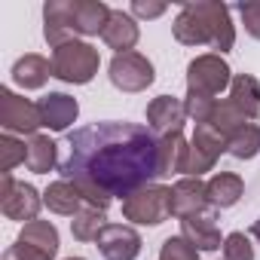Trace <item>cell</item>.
I'll use <instances>...</instances> for the list:
<instances>
[{
    "label": "cell",
    "mask_w": 260,
    "mask_h": 260,
    "mask_svg": "<svg viewBox=\"0 0 260 260\" xmlns=\"http://www.w3.org/2000/svg\"><path fill=\"white\" fill-rule=\"evenodd\" d=\"M64 147L61 178L74 181L86 205L101 211H107L116 196L125 199L159 178L156 138L138 122H92L74 128Z\"/></svg>",
    "instance_id": "6da1fadb"
},
{
    "label": "cell",
    "mask_w": 260,
    "mask_h": 260,
    "mask_svg": "<svg viewBox=\"0 0 260 260\" xmlns=\"http://www.w3.org/2000/svg\"><path fill=\"white\" fill-rule=\"evenodd\" d=\"M172 34L184 46H211L214 55H223L236 46V28L230 19V7L220 0H202V4H184Z\"/></svg>",
    "instance_id": "7a4b0ae2"
},
{
    "label": "cell",
    "mask_w": 260,
    "mask_h": 260,
    "mask_svg": "<svg viewBox=\"0 0 260 260\" xmlns=\"http://www.w3.org/2000/svg\"><path fill=\"white\" fill-rule=\"evenodd\" d=\"M101 68L98 49L89 46L86 40H71L58 49H52V77L71 86H86L95 80Z\"/></svg>",
    "instance_id": "3957f363"
},
{
    "label": "cell",
    "mask_w": 260,
    "mask_h": 260,
    "mask_svg": "<svg viewBox=\"0 0 260 260\" xmlns=\"http://www.w3.org/2000/svg\"><path fill=\"white\" fill-rule=\"evenodd\" d=\"M169 196H172V187L147 184V187H141L132 196L122 199V217L138 223V226H159L166 217H172L169 214Z\"/></svg>",
    "instance_id": "277c9868"
},
{
    "label": "cell",
    "mask_w": 260,
    "mask_h": 260,
    "mask_svg": "<svg viewBox=\"0 0 260 260\" xmlns=\"http://www.w3.org/2000/svg\"><path fill=\"white\" fill-rule=\"evenodd\" d=\"M233 83V71L230 64L208 52V55H196L190 64H187V92H199V95H208V98H217L223 89H230Z\"/></svg>",
    "instance_id": "5b68a950"
},
{
    "label": "cell",
    "mask_w": 260,
    "mask_h": 260,
    "mask_svg": "<svg viewBox=\"0 0 260 260\" xmlns=\"http://www.w3.org/2000/svg\"><path fill=\"white\" fill-rule=\"evenodd\" d=\"M107 77H110V83L119 92L135 95V92H144L156 80V71H153V64H150L147 55H141V52H122V55L110 58Z\"/></svg>",
    "instance_id": "8992f818"
},
{
    "label": "cell",
    "mask_w": 260,
    "mask_h": 260,
    "mask_svg": "<svg viewBox=\"0 0 260 260\" xmlns=\"http://www.w3.org/2000/svg\"><path fill=\"white\" fill-rule=\"evenodd\" d=\"M0 125L7 135H37V128L43 125L40 107L28 101L25 95H16L13 89H0Z\"/></svg>",
    "instance_id": "52a82bcc"
},
{
    "label": "cell",
    "mask_w": 260,
    "mask_h": 260,
    "mask_svg": "<svg viewBox=\"0 0 260 260\" xmlns=\"http://www.w3.org/2000/svg\"><path fill=\"white\" fill-rule=\"evenodd\" d=\"M43 37L52 49L77 40L74 28V0H49L43 7Z\"/></svg>",
    "instance_id": "ba28073f"
},
{
    "label": "cell",
    "mask_w": 260,
    "mask_h": 260,
    "mask_svg": "<svg viewBox=\"0 0 260 260\" xmlns=\"http://www.w3.org/2000/svg\"><path fill=\"white\" fill-rule=\"evenodd\" d=\"M95 245L104 260H135L141 254V236L125 223H107Z\"/></svg>",
    "instance_id": "9c48e42d"
},
{
    "label": "cell",
    "mask_w": 260,
    "mask_h": 260,
    "mask_svg": "<svg viewBox=\"0 0 260 260\" xmlns=\"http://www.w3.org/2000/svg\"><path fill=\"white\" fill-rule=\"evenodd\" d=\"M211 208L208 205V193H205V181L202 178H181L172 184V196H169V214L184 220L190 214H199Z\"/></svg>",
    "instance_id": "30bf717a"
},
{
    "label": "cell",
    "mask_w": 260,
    "mask_h": 260,
    "mask_svg": "<svg viewBox=\"0 0 260 260\" xmlns=\"http://www.w3.org/2000/svg\"><path fill=\"white\" fill-rule=\"evenodd\" d=\"M181 236H184L196 251H217V248H223V239H226V236H220L214 208H205V211H199V214L184 217V220H181Z\"/></svg>",
    "instance_id": "8fae6325"
},
{
    "label": "cell",
    "mask_w": 260,
    "mask_h": 260,
    "mask_svg": "<svg viewBox=\"0 0 260 260\" xmlns=\"http://www.w3.org/2000/svg\"><path fill=\"white\" fill-rule=\"evenodd\" d=\"M40 208H43V196L37 193V187H31L25 181H16L10 193L0 196V211H4L10 220H19V223L37 220Z\"/></svg>",
    "instance_id": "7c38bea8"
},
{
    "label": "cell",
    "mask_w": 260,
    "mask_h": 260,
    "mask_svg": "<svg viewBox=\"0 0 260 260\" xmlns=\"http://www.w3.org/2000/svg\"><path fill=\"white\" fill-rule=\"evenodd\" d=\"M37 107H40L43 128H49V132H68L80 116V104L68 92H49L37 101Z\"/></svg>",
    "instance_id": "4fadbf2b"
},
{
    "label": "cell",
    "mask_w": 260,
    "mask_h": 260,
    "mask_svg": "<svg viewBox=\"0 0 260 260\" xmlns=\"http://www.w3.org/2000/svg\"><path fill=\"white\" fill-rule=\"evenodd\" d=\"M184 119H187L184 101L175 98V95H159V98H153L147 104V125H150V132H156L159 138L172 135V132H181Z\"/></svg>",
    "instance_id": "5bb4252c"
},
{
    "label": "cell",
    "mask_w": 260,
    "mask_h": 260,
    "mask_svg": "<svg viewBox=\"0 0 260 260\" xmlns=\"http://www.w3.org/2000/svg\"><path fill=\"white\" fill-rule=\"evenodd\" d=\"M101 40H104L116 55L135 52V46H138V40H141V31H138L135 16L125 13V10H113L110 19H107V25H104V31H101Z\"/></svg>",
    "instance_id": "9a60e30c"
},
{
    "label": "cell",
    "mask_w": 260,
    "mask_h": 260,
    "mask_svg": "<svg viewBox=\"0 0 260 260\" xmlns=\"http://www.w3.org/2000/svg\"><path fill=\"white\" fill-rule=\"evenodd\" d=\"M43 205L52 211V214H61V217H77L83 208H86V196L80 193V187L74 181H52L46 190H43Z\"/></svg>",
    "instance_id": "2e32d148"
},
{
    "label": "cell",
    "mask_w": 260,
    "mask_h": 260,
    "mask_svg": "<svg viewBox=\"0 0 260 260\" xmlns=\"http://www.w3.org/2000/svg\"><path fill=\"white\" fill-rule=\"evenodd\" d=\"M187 138L181 132H172V135H162L156 138V162H159V178H169V175H184V166H187Z\"/></svg>",
    "instance_id": "e0dca14e"
},
{
    "label": "cell",
    "mask_w": 260,
    "mask_h": 260,
    "mask_svg": "<svg viewBox=\"0 0 260 260\" xmlns=\"http://www.w3.org/2000/svg\"><path fill=\"white\" fill-rule=\"evenodd\" d=\"M205 193H208V205L214 211L220 208H233L242 196H245V181L233 172H217L208 184H205Z\"/></svg>",
    "instance_id": "ac0fdd59"
},
{
    "label": "cell",
    "mask_w": 260,
    "mask_h": 260,
    "mask_svg": "<svg viewBox=\"0 0 260 260\" xmlns=\"http://www.w3.org/2000/svg\"><path fill=\"white\" fill-rule=\"evenodd\" d=\"M49 77H52V61L37 52H28L13 64V83L22 89H43Z\"/></svg>",
    "instance_id": "d6986e66"
},
{
    "label": "cell",
    "mask_w": 260,
    "mask_h": 260,
    "mask_svg": "<svg viewBox=\"0 0 260 260\" xmlns=\"http://www.w3.org/2000/svg\"><path fill=\"white\" fill-rule=\"evenodd\" d=\"M110 7L101 0H74V28L83 37H95L104 31L107 19H110Z\"/></svg>",
    "instance_id": "ffe728a7"
},
{
    "label": "cell",
    "mask_w": 260,
    "mask_h": 260,
    "mask_svg": "<svg viewBox=\"0 0 260 260\" xmlns=\"http://www.w3.org/2000/svg\"><path fill=\"white\" fill-rule=\"evenodd\" d=\"M230 101L242 110L245 119H260V83L251 74H236L230 83Z\"/></svg>",
    "instance_id": "44dd1931"
},
{
    "label": "cell",
    "mask_w": 260,
    "mask_h": 260,
    "mask_svg": "<svg viewBox=\"0 0 260 260\" xmlns=\"http://www.w3.org/2000/svg\"><path fill=\"white\" fill-rule=\"evenodd\" d=\"M16 242H22V245H31L34 251L46 254L49 260L58 254V230H55L49 220H31V223H25Z\"/></svg>",
    "instance_id": "7402d4cb"
},
{
    "label": "cell",
    "mask_w": 260,
    "mask_h": 260,
    "mask_svg": "<svg viewBox=\"0 0 260 260\" xmlns=\"http://www.w3.org/2000/svg\"><path fill=\"white\" fill-rule=\"evenodd\" d=\"M55 162H58V144L49 135H34L28 141V159H25V166L34 175H46V172L55 169Z\"/></svg>",
    "instance_id": "603a6c76"
},
{
    "label": "cell",
    "mask_w": 260,
    "mask_h": 260,
    "mask_svg": "<svg viewBox=\"0 0 260 260\" xmlns=\"http://www.w3.org/2000/svg\"><path fill=\"white\" fill-rule=\"evenodd\" d=\"M226 153L236 159H254L260 153V125L245 122L239 132H233L226 138Z\"/></svg>",
    "instance_id": "cb8c5ba5"
},
{
    "label": "cell",
    "mask_w": 260,
    "mask_h": 260,
    "mask_svg": "<svg viewBox=\"0 0 260 260\" xmlns=\"http://www.w3.org/2000/svg\"><path fill=\"white\" fill-rule=\"evenodd\" d=\"M104 226H107L104 211H101V208H92V205H86V208L71 220V233H74L77 242H98V236H101Z\"/></svg>",
    "instance_id": "d4e9b609"
},
{
    "label": "cell",
    "mask_w": 260,
    "mask_h": 260,
    "mask_svg": "<svg viewBox=\"0 0 260 260\" xmlns=\"http://www.w3.org/2000/svg\"><path fill=\"white\" fill-rule=\"evenodd\" d=\"M190 144H193L196 150H202L205 156H211L214 162L226 153V135H223V132H217L211 122L196 125V132H193V141H190Z\"/></svg>",
    "instance_id": "484cf974"
},
{
    "label": "cell",
    "mask_w": 260,
    "mask_h": 260,
    "mask_svg": "<svg viewBox=\"0 0 260 260\" xmlns=\"http://www.w3.org/2000/svg\"><path fill=\"white\" fill-rule=\"evenodd\" d=\"M245 122H248V119L242 116V110H239L230 98L217 101V107H214V113H211V125L217 128V132H223V135L230 138L233 132H239V128H242Z\"/></svg>",
    "instance_id": "4316f807"
},
{
    "label": "cell",
    "mask_w": 260,
    "mask_h": 260,
    "mask_svg": "<svg viewBox=\"0 0 260 260\" xmlns=\"http://www.w3.org/2000/svg\"><path fill=\"white\" fill-rule=\"evenodd\" d=\"M25 159H28V144L25 141H19L16 135L0 138V175H13V169Z\"/></svg>",
    "instance_id": "83f0119b"
},
{
    "label": "cell",
    "mask_w": 260,
    "mask_h": 260,
    "mask_svg": "<svg viewBox=\"0 0 260 260\" xmlns=\"http://www.w3.org/2000/svg\"><path fill=\"white\" fill-rule=\"evenodd\" d=\"M214 107H217V98H208V95H199V92H187V98H184V110L196 125L211 122Z\"/></svg>",
    "instance_id": "f1b7e54d"
},
{
    "label": "cell",
    "mask_w": 260,
    "mask_h": 260,
    "mask_svg": "<svg viewBox=\"0 0 260 260\" xmlns=\"http://www.w3.org/2000/svg\"><path fill=\"white\" fill-rule=\"evenodd\" d=\"M156 260H199V251L184 239V236H169L159 248Z\"/></svg>",
    "instance_id": "f546056e"
},
{
    "label": "cell",
    "mask_w": 260,
    "mask_h": 260,
    "mask_svg": "<svg viewBox=\"0 0 260 260\" xmlns=\"http://www.w3.org/2000/svg\"><path fill=\"white\" fill-rule=\"evenodd\" d=\"M223 260H254V245L245 233H230L223 239Z\"/></svg>",
    "instance_id": "4dcf8cb0"
},
{
    "label": "cell",
    "mask_w": 260,
    "mask_h": 260,
    "mask_svg": "<svg viewBox=\"0 0 260 260\" xmlns=\"http://www.w3.org/2000/svg\"><path fill=\"white\" fill-rule=\"evenodd\" d=\"M239 16H242L245 31L254 40H260V0H245V4H239Z\"/></svg>",
    "instance_id": "1f68e13d"
},
{
    "label": "cell",
    "mask_w": 260,
    "mask_h": 260,
    "mask_svg": "<svg viewBox=\"0 0 260 260\" xmlns=\"http://www.w3.org/2000/svg\"><path fill=\"white\" fill-rule=\"evenodd\" d=\"M166 10H169L166 4H150V0L144 4V0H135L128 13H132L135 19H159V16H166Z\"/></svg>",
    "instance_id": "d6a6232c"
},
{
    "label": "cell",
    "mask_w": 260,
    "mask_h": 260,
    "mask_svg": "<svg viewBox=\"0 0 260 260\" xmlns=\"http://www.w3.org/2000/svg\"><path fill=\"white\" fill-rule=\"evenodd\" d=\"M7 257H13V260H49L46 254H40V251H34L31 245H22V242L10 245L7 248Z\"/></svg>",
    "instance_id": "836d02e7"
},
{
    "label": "cell",
    "mask_w": 260,
    "mask_h": 260,
    "mask_svg": "<svg viewBox=\"0 0 260 260\" xmlns=\"http://www.w3.org/2000/svg\"><path fill=\"white\" fill-rule=\"evenodd\" d=\"M251 236H254V239H257V242H260V217H257V220H254V223H251Z\"/></svg>",
    "instance_id": "e575fe53"
},
{
    "label": "cell",
    "mask_w": 260,
    "mask_h": 260,
    "mask_svg": "<svg viewBox=\"0 0 260 260\" xmlns=\"http://www.w3.org/2000/svg\"><path fill=\"white\" fill-rule=\"evenodd\" d=\"M64 260H86V257H64Z\"/></svg>",
    "instance_id": "d590c367"
},
{
    "label": "cell",
    "mask_w": 260,
    "mask_h": 260,
    "mask_svg": "<svg viewBox=\"0 0 260 260\" xmlns=\"http://www.w3.org/2000/svg\"><path fill=\"white\" fill-rule=\"evenodd\" d=\"M4 260H13V257H7V254H4Z\"/></svg>",
    "instance_id": "8d00e7d4"
}]
</instances>
